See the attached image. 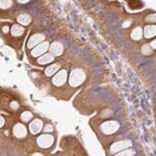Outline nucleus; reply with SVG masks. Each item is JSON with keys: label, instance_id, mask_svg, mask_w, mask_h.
<instances>
[{"label": "nucleus", "instance_id": "obj_1", "mask_svg": "<svg viewBox=\"0 0 156 156\" xmlns=\"http://www.w3.org/2000/svg\"><path fill=\"white\" fill-rule=\"evenodd\" d=\"M87 79V73L80 68H75L69 75V83L73 87H77L81 85Z\"/></svg>", "mask_w": 156, "mask_h": 156}, {"label": "nucleus", "instance_id": "obj_2", "mask_svg": "<svg viewBox=\"0 0 156 156\" xmlns=\"http://www.w3.org/2000/svg\"><path fill=\"white\" fill-rule=\"evenodd\" d=\"M99 129L103 134H114L120 129V123H118L117 121H106V122H103L100 125Z\"/></svg>", "mask_w": 156, "mask_h": 156}, {"label": "nucleus", "instance_id": "obj_3", "mask_svg": "<svg viewBox=\"0 0 156 156\" xmlns=\"http://www.w3.org/2000/svg\"><path fill=\"white\" fill-rule=\"evenodd\" d=\"M132 146V143L130 140H122L119 142L114 143L109 148V153L110 154H117V153L121 152V151H124L126 149H129Z\"/></svg>", "mask_w": 156, "mask_h": 156}, {"label": "nucleus", "instance_id": "obj_4", "mask_svg": "<svg viewBox=\"0 0 156 156\" xmlns=\"http://www.w3.org/2000/svg\"><path fill=\"white\" fill-rule=\"evenodd\" d=\"M54 143V136L49 133H44L41 134L37 138V145L42 149H48L51 147Z\"/></svg>", "mask_w": 156, "mask_h": 156}, {"label": "nucleus", "instance_id": "obj_5", "mask_svg": "<svg viewBox=\"0 0 156 156\" xmlns=\"http://www.w3.org/2000/svg\"><path fill=\"white\" fill-rule=\"evenodd\" d=\"M68 72L65 69H60L56 74L52 77V83L55 87H62L66 83V81L68 80Z\"/></svg>", "mask_w": 156, "mask_h": 156}, {"label": "nucleus", "instance_id": "obj_6", "mask_svg": "<svg viewBox=\"0 0 156 156\" xmlns=\"http://www.w3.org/2000/svg\"><path fill=\"white\" fill-rule=\"evenodd\" d=\"M46 40V34H32L31 37H29V40L27 41V44H26V47L28 49H34L36 48L37 45H40L41 43L45 42Z\"/></svg>", "mask_w": 156, "mask_h": 156}, {"label": "nucleus", "instance_id": "obj_7", "mask_svg": "<svg viewBox=\"0 0 156 156\" xmlns=\"http://www.w3.org/2000/svg\"><path fill=\"white\" fill-rule=\"evenodd\" d=\"M49 48H50L49 42H47V41L43 42L40 45H37L36 48H34L31 50V56L32 57H41L42 55L47 53V51L49 50Z\"/></svg>", "mask_w": 156, "mask_h": 156}, {"label": "nucleus", "instance_id": "obj_8", "mask_svg": "<svg viewBox=\"0 0 156 156\" xmlns=\"http://www.w3.org/2000/svg\"><path fill=\"white\" fill-rule=\"evenodd\" d=\"M28 128H29V132L31 133V134H34V135L39 134L43 130V128H44V123L40 119H34L31 121V123H29Z\"/></svg>", "mask_w": 156, "mask_h": 156}, {"label": "nucleus", "instance_id": "obj_9", "mask_svg": "<svg viewBox=\"0 0 156 156\" xmlns=\"http://www.w3.org/2000/svg\"><path fill=\"white\" fill-rule=\"evenodd\" d=\"M12 133H14L15 137L23 138L27 135V128L23 123H17L12 127Z\"/></svg>", "mask_w": 156, "mask_h": 156}, {"label": "nucleus", "instance_id": "obj_10", "mask_svg": "<svg viewBox=\"0 0 156 156\" xmlns=\"http://www.w3.org/2000/svg\"><path fill=\"white\" fill-rule=\"evenodd\" d=\"M49 53H51L54 57L60 56V55L64 53V45L58 41H54L50 45Z\"/></svg>", "mask_w": 156, "mask_h": 156}, {"label": "nucleus", "instance_id": "obj_11", "mask_svg": "<svg viewBox=\"0 0 156 156\" xmlns=\"http://www.w3.org/2000/svg\"><path fill=\"white\" fill-rule=\"evenodd\" d=\"M144 37L147 40L153 39L156 37V25L154 24H147L144 27Z\"/></svg>", "mask_w": 156, "mask_h": 156}, {"label": "nucleus", "instance_id": "obj_12", "mask_svg": "<svg viewBox=\"0 0 156 156\" xmlns=\"http://www.w3.org/2000/svg\"><path fill=\"white\" fill-rule=\"evenodd\" d=\"M54 59H55V57L51 53H46V54L42 55L41 57H39L37 62L40 66H45V65H49V64H51V62H53Z\"/></svg>", "mask_w": 156, "mask_h": 156}, {"label": "nucleus", "instance_id": "obj_13", "mask_svg": "<svg viewBox=\"0 0 156 156\" xmlns=\"http://www.w3.org/2000/svg\"><path fill=\"white\" fill-rule=\"evenodd\" d=\"M143 36H144V29L140 26L134 27L131 30V34H130V37H131V40H133V41H140L143 37Z\"/></svg>", "mask_w": 156, "mask_h": 156}, {"label": "nucleus", "instance_id": "obj_14", "mask_svg": "<svg viewBox=\"0 0 156 156\" xmlns=\"http://www.w3.org/2000/svg\"><path fill=\"white\" fill-rule=\"evenodd\" d=\"M59 70H60L59 64H52L45 69V75L46 76H54Z\"/></svg>", "mask_w": 156, "mask_h": 156}, {"label": "nucleus", "instance_id": "obj_15", "mask_svg": "<svg viewBox=\"0 0 156 156\" xmlns=\"http://www.w3.org/2000/svg\"><path fill=\"white\" fill-rule=\"evenodd\" d=\"M17 21H18V23L20 25H22V26H27V25H29L31 23V16L28 14H21L18 16Z\"/></svg>", "mask_w": 156, "mask_h": 156}, {"label": "nucleus", "instance_id": "obj_16", "mask_svg": "<svg viewBox=\"0 0 156 156\" xmlns=\"http://www.w3.org/2000/svg\"><path fill=\"white\" fill-rule=\"evenodd\" d=\"M11 32H12V37H21V36H23V34L25 32V28H24V26H22V25H20V24H14V25H12Z\"/></svg>", "mask_w": 156, "mask_h": 156}, {"label": "nucleus", "instance_id": "obj_17", "mask_svg": "<svg viewBox=\"0 0 156 156\" xmlns=\"http://www.w3.org/2000/svg\"><path fill=\"white\" fill-rule=\"evenodd\" d=\"M32 118H34V115H32V112H28V110H26V112H23L21 115H20V120H21L22 123L31 122Z\"/></svg>", "mask_w": 156, "mask_h": 156}, {"label": "nucleus", "instance_id": "obj_18", "mask_svg": "<svg viewBox=\"0 0 156 156\" xmlns=\"http://www.w3.org/2000/svg\"><path fill=\"white\" fill-rule=\"evenodd\" d=\"M134 155H135V151L133 149H126L115 154V156H134Z\"/></svg>", "mask_w": 156, "mask_h": 156}, {"label": "nucleus", "instance_id": "obj_19", "mask_svg": "<svg viewBox=\"0 0 156 156\" xmlns=\"http://www.w3.org/2000/svg\"><path fill=\"white\" fill-rule=\"evenodd\" d=\"M146 23H156V12H152L145 17Z\"/></svg>", "mask_w": 156, "mask_h": 156}, {"label": "nucleus", "instance_id": "obj_20", "mask_svg": "<svg viewBox=\"0 0 156 156\" xmlns=\"http://www.w3.org/2000/svg\"><path fill=\"white\" fill-rule=\"evenodd\" d=\"M12 4H14V1H12V0H1L0 1V7H1L2 9H9Z\"/></svg>", "mask_w": 156, "mask_h": 156}, {"label": "nucleus", "instance_id": "obj_21", "mask_svg": "<svg viewBox=\"0 0 156 156\" xmlns=\"http://www.w3.org/2000/svg\"><path fill=\"white\" fill-rule=\"evenodd\" d=\"M129 7L130 9H140L142 7L143 4L140 3V2H137V1H131V2H129Z\"/></svg>", "mask_w": 156, "mask_h": 156}, {"label": "nucleus", "instance_id": "obj_22", "mask_svg": "<svg viewBox=\"0 0 156 156\" xmlns=\"http://www.w3.org/2000/svg\"><path fill=\"white\" fill-rule=\"evenodd\" d=\"M54 130V128H53V126H52L51 124H46L44 126V128H43V131H44L45 133H50V132H52Z\"/></svg>", "mask_w": 156, "mask_h": 156}, {"label": "nucleus", "instance_id": "obj_23", "mask_svg": "<svg viewBox=\"0 0 156 156\" xmlns=\"http://www.w3.org/2000/svg\"><path fill=\"white\" fill-rule=\"evenodd\" d=\"M112 112L110 109H104L103 112H101V115H100V118H107V117H109V115H112Z\"/></svg>", "mask_w": 156, "mask_h": 156}, {"label": "nucleus", "instance_id": "obj_24", "mask_svg": "<svg viewBox=\"0 0 156 156\" xmlns=\"http://www.w3.org/2000/svg\"><path fill=\"white\" fill-rule=\"evenodd\" d=\"M130 25H131V21H130V20H126V21L123 23V27H124V28H127V27L130 26Z\"/></svg>", "mask_w": 156, "mask_h": 156}, {"label": "nucleus", "instance_id": "obj_25", "mask_svg": "<svg viewBox=\"0 0 156 156\" xmlns=\"http://www.w3.org/2000/svg\"><path fill=\"white\" fill-rule=\"evenodd\" d=\"M0 120H1V123H0V126H1V127H3L4 123H5V120H4V118H3V117H1V118H0Z\"/></svg>", "mask_w": 156, "mask_h": 156}, {"label": "nucleus", "instance_id": "obj_26", "mask_svg": "<svg viewBox=\"0 0 156 156\" xmlns=\"http://www.w3.org/2000/svg\"><path fill=\"white\" fill-rule=\"evenodd\" d=\"M31 156H44V155H43L42 153H40V152H36V153H34Z\"/></svg>", "mask_w": 156, "mask_h": 156}, {"label": "nucleus", "instance_id": "obj_27", "mask_svg": "<svg viewBox=\"0 0 156 156\" xmlns=\"http://www.w3.org/2000/svg\"><path fill=\"white\" fill-rule=\"evenodd\" d=\"M2 30H3V32H9V26H3L2 27Z\"/></svg>", "mask_w": 156, "mask_h": 156}, {"label": "nucleus", "instance_id": "obj_28", "mask_svg": "<svg viewBox=\"0 0 156 156\" xmlns=\"http://www.w3.org/2000/svg\"><path fill=\"white\" fill-rule=\"evenodd\" d=\"M19 2H20V3H27L28 1H19Z\"/></svg>", "mask_w": 156, "mask_h": 156}]
</instances>
